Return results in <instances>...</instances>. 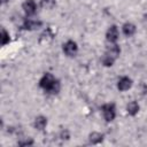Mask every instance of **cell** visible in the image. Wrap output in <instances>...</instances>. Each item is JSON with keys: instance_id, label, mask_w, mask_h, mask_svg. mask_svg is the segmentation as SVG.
I'll return each instance as SVG.
<instances>
[{"instance_id": "obj_8", "label": "cell", "mask_w": 147, "mask_h": 147, "mask_svg": "<svg viewBox=\"0 0 147 147\" xmlns=\"http://www.w3.org/2000/svg\"><path fill=\"white\" fill-rule=\"evenodd\" d=\"M40 26H41V22L40 21H33V20H26L23 24V28L25 30H36Z\"/></svg>"}, {"instance_id": "obj_4", "label": "cell", "mask_w": 147, "mask_h": 147, "mask_svg": "<svg viewBox=\"0 0 147 147\" xmlns=\"http://www.w3.org/2000/svg\"><path fill=\"white\" fill-rule=\"evenodd\" d=\"M119 53H121L119 46L116 45L115 42H111V45L107 47V51H106L105 55H107L108 57H110V59H113V60H116V59L118 57Z\"/></svg>"}, {"instance_id": "obj_5", "label": "cell", "mask_w": 147, "mask_h": 147, "mask_svg": "<svg viewBox=\"0 0 147 147\" xmlns=\"http://www.w3.org/2000/svg\"><path fill=\"white\" fill-rule=\"evenodd\" d=\"M23 7V10L24 13L28 15V16H31L36 13V9H37V5L34 2V0H25L22 5Z\"/></svg>"}, {"instance_id": "obj_10", "label": "cell", "mask_w": 147, "mask_h": 147, "mask_svg": "<svg viewBox=\"0 0 147 147\" xmlns=\"http://www.w3.org/2000/svg\"><path fill=\"white\" fill-rule=\"evenodd\" d=\"M34 127L38 130H42L45 129V126L47 125V118L44 116H38L34 118V123H33Z\"/></svg>"}, {"instance_id": "obj_12", "label": "cell", "mask_w": 147, "mask_h": 147, "mask_svg": "<svg viewBox=\"0 0 147 147\" xmlns=\"http://www.w3.org/2000/svg\"><path fill=\"white\" fill-rule=\"evenodd\" d=\"M88 139H90L91 144H99V142H101L103 140V134L99 133V132H92L88 136Z\"/></svg>"}, {"instance_id": "obj_1", "label": "cell", "mask_w": 147, "mask_h": 147, "mask_svg": "<svg viewBox=\"0 0 147 147\" xmlns=\"http://www.w3.org/2000/svg\"><path fill=\"white\" fill-rule=\"evenodd\" d=\"M39 85L42 90H45V92L51 94H55L60 91V83L52 74H45L41 77Z\"/></svg>"}, {"instance_id": "obj_6", "label": "cell", "mask_w": 147, "mask_h": 147, "mask_svg": "<svg viewBox=\"0 0 147 147\" xmlns=\"http://www.w3.org/2000/svg\"><path fill=\"white\" fill-rule=\"evenodd\" d=\"M106 38H107V40H108L110 44L117 41V39H118V29H117L116 25H111V26L107 30Z\"/></svg>"}, {"instance_id": "obj_2", "label": "cell", "mask_w": 147, "mask_h": 147, "mask_svg": "<svg viewBox=\"0 0 147 147\" xmlns=\"http://www.w3.org/2000/svg\"><path fill=\"white\" fill-rule=\"evenodd\" d=\"M102 113H103V117L107 122H111L114 118H115V106L113 103H107V105H103L102 106Z\"/></svg>"}, {"instance_id": "obj_7", "label": "cell", "mask_w": 147, "mask_h": 147, "mask_svg": "<svg viewBox=\"0 0 147 147\" xmlns=\"http://www.w3.org/2000/svg\"><path fill=\"white\" fill-rule=\"evenodd\" d=\"M132 86V80L129 77H122L117 83V88L119 91H126Z\"/></svg>"}, {"instance_id": "obj_3", "label": "cell", "mask_w": 147, "mask_h": 147, "mask_svg": "<svg viewBox=\"0 0 147 147\" xmlns=\"http://www.w3.org/2000/svg\"><path fill=\"white\" fill-rule=\"evenodd\" d=\"M77 51H78V46H77V44L74 40H68L63 45V52L68 56H75Z\"/></svg>"}, {"instance_id": "obj_13", "label": "cell", "mask_w": 147, "mask_h": 147, "mask_svg": "<svg viewBox=\"0 0 147 147\" xmlns=\"http://www.w3.org/2000/svg\"><path fill=\"white\" fill-rule=\"evenodd\" d=\"M40 6L45 9H52L55 6V0H40Z\"/></svg>"}, {"instance_id": "obj_16", "label": "cell", "mask_w": 147, "mask_h": 147, "mask_svg": "<svg viewBox=\"0 0 147 147\" xmlns=\"http://www.w3.org/2000/svg\"><path fill=\"white\" fill-rule=\"evenodd\" d=\"M1 1H2V3H6V2L8 1V0H1Z\"/></svg>"}, {"instance_id": "obj_15", "label": "cell", "mask_w": 147, "mask_h": 147, "mask_svg": "<svg viewBox=\"0 0 147 147\" xmlns=\"http://www.w3.org/2000/svg\"><path fill=\"white\" fill-rule=\"evenodd\" d=\"M33 144V140L32 139H29V140H24V141H20L18 145L20 146H29V145H32Z\"/></svg>"}, {"instance_id": "obj_11", "label": "cell", "mask_w": 147, "mask_h": 147, "mask_svg": "<svg viewBox=\"0 0 147 147\" xmlns=\"http://www.w3.org/2000/svg\"><path fill=\"white\" fill-rule=\"evenodd\" d=\"M126 110H127V114L131 115V116L137 115L138 111H139V105H138V102H136V101H131V102L127 105Z\"/></svg>"}, {"instance_id": "obj_14", "label": "cell", "mask_w": 147, "mask_h": 147, "mask_svg": "<svg viewBox=\"0 0 147 147\" xmlns=\"http://www.w3.org/2000/svg\"><path fill=\"white\" fill-rule=\"evenodd\" d=\"M9 40H10L9 33H8L5 29H2V30H1V44H2V45H6V44L9 42Z\"/></svg>"}, {"instance_id": "obj_9", "label": "cell", "mask_w": 147, "mask_h": 147, "mask_svg": "<svg viewBox=\"0 0 147 147\" xmlns=\"http://www.w3.org/2000/svg\"><path fill=\"white\" fill-rule=\"evenodd\" d=\"M122 30H123V33L125 34V36H127V37H131V36H133L134 33H136V25L134 24H132V23H125L124 25H123V28H122Z\"/></svg>"}]
</instances>
